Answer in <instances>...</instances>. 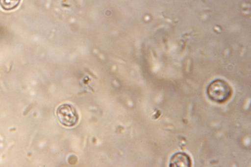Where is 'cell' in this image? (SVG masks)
I'll use <instances>...</instances> for the list:
<instances>
[{
    "mask_svg": "<svg viewBox=\"0 0 251 167\" xmlns=\"http://www.w3.org/2000/svg\"><path fill=\"white\" fill-rule=\"evenodd\" d=\"M192 161L190 156L185 153L178 152L171 157L169 166L171 167H190Z\"/></svg>",
    "mask_w": 251,
    "mask_h": 167,
    "instance_id": "3957f363",
    "label": "cell"
},
{
    "mask_svg": "<svg viewBox=\"0 0 251 167\" xmlns=\"http://www.w3.org/2000/svg\"><path fill=\"white\" fill-rule=\"evenodd\" d=\"M60 123L67 127L74 126L78 120V115L75 108L71 104L64 103L58 107L56 111Z\"/></svg>",
    "mask_w": 251,
    "mask_h": 167,
    "instance_id": "7a4b0ae2",
    "label": "cell"
},
{
    "mask_svg": "<svg viewBox=\"0 0 251 167\" xmlns=\"http://www.w3.org/2000/svg\"><path fill=\"white\" fill-rule=\"evenodd\" d=\"M21 0H0V6L4 10L10 11L18 6Z\"/></svg>",
    "mask_w": 251,
    "mask_h": 167,
    "instance_id": "277c9868",
    "label": "cell"
},
{
    "mask_svg": "<svg viewBox=\"0 0 251 167\" xmlns=\"http://www.w3.org/2000/svg\"><path fill=\"white\" fill-rule=\"evenodd\" d=\"M232 90L225 80L215 79L211 82L207 88V94L212 101L222 103L226 102L231 96Z\"/></svg>",
    "mask_w": 251,
    "mask_h": 167,
    "instance_id": "6da1fadb",
    "label": "cell"
}]
</instances>
